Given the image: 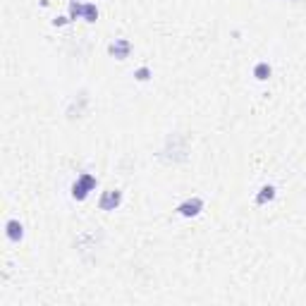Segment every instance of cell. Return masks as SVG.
<instances>
[{"label":"cell","mask_w":306,"mask_h":306,"mask_svg":"<svg viewBox=\"0 0 306 306\" xmlns=\"http://www.w3.org/2000/svg\"><path fill=\"white\" fill-rule=\"evenodd\" d=\"M275 194H278V192H275V187H273V184H265V187H261V192L256 194V203L261 206V203H265V201H273Z\"/></svg>","instance_id":"6"},{"label":"cell","mask_w":306,"mask_h":306,"mask_svg":"<svg viewBox=\"0 0 306 306\" xmlns=\"http://www.w3.org/2000/svg\"><path fill=\"white\" fill-rule=\"evenodd\" d=\"M5 230H7V237H10L12 241H20L24 237V225L20 222V220H7Z\"/></svg>","instance_id":"5"},{"label":"cell","mask_w":306,"mask_h":306,"mask_svg":"<svg viewBox=\"0 0 306 306\" xmlns=\"http://www.w3.org/2000/svg\"><path fill=\"white\" fill-rule=\"evenodd\" d=\"M270 74H273V69L268 63H259V65L254 67V77L259 79V82H265V79H270Z\"/></svg>","instance_id":"7"},{"label":"cell","mask_w":306,"mask_h":306,"mask_svg":"<svg viewBox=\"0 0 306 306\" xmlns=\"http://www.w3.org/2000/svg\"><path fill=\"white\" fill-rule=\"evenodd\" d=\"M134 77H136L139 82H149V79H151V69H149V67H139V69L134 72Z\"/></svg>","instance_id":"10"},{"label":"cell","mask_w":306,"mask_h":306,"mask_svg":"<svg viewBox=\"0 0 306 306\" xmlns=\"http://www.w3.org/2000/svg\"><path fill=\"white\" fill-rule=\"evenodd\" d=\"M82 20H87V22H96L98 20V7L93 2H84V17Z\"/></svg>","instance_id":"9"},{"label":"cell","mask_w":306,"mask_h":306,"mask_svg":"<svg viewBox=\"0 0 306 306\" xmlns=\"http://www.w3.org/2000/svg\"><path fill=\"white\" fill-rule=\"evenodd\" d=\"M120 203H122V192H117V189H108V192H103V197L98 198L101 211H115Z\"/></svg>","instance_id":"3"},{"label":"cell","mask_w":306,"mask_h":306,"mask_svg":"<svg viewBox=\"0 0 306 306\" xmlns=\"http://www.w3.org/2000/svg\"><path fill=\"white\" fill-rule=\"evenodd\" d=\"M82 17H84V2L72 0L69 2V20H82Z\"/></svg>","instance_id":"8"},{"label":"cell","mask_w":306,"mask_h":306,"mask_svg":"<svg viewBox=\"0 0 306 306\" xmlns=\"http://www.w3.org/2000/svg\"><path fill=\"white\" fill-rule=\"evenodd\" d=\"M93 189H96V177L91 173H84V175L77 177V182L72 184V198L84 201L88 197V192H93Z\"/></svg>","instance_id":"1"},{"label":"cell","mask_w":306,"mask_h":306,"mask_svg":"<svg viewBox=\"0 0 306 306\" xmlns=\"http://www.w3.org/2000/svg\"><path fill=\"white\" fill-rule=\"evenodd\" d=\"M67 22H69V17H55V20H53L55 26H63V24H67Z\"/></svg>","instance_id":"11"},{"label":"cell","mask_w":306,"mask_h":306,"mask_svg":"<svg viewBox=\"0 0 306 306\" xmlns=\"http://www.w3.org/2000/svg\"><path fill=\"white\" fill-rule=\"evenodd\" d=\"M203 211V198H187V201H182L179 206H177V213L182 216V218H194V216H198Z\"/></svg>","instance_id":"2"},{"label":"cell","mask_w":306,"mask_h":306,"mask_svg":"<svg viewBox=\"0 0 306 306\" xmlns=\"http://www.w3.org/2000/svg\"><path fill=\"white\" fill-rule=\"evenodd\" d=\"M130 50H131V45H130V41H125V39H117L115 44H110V53H112L117 60H125V58L130 55Z\"/></svg>","instance_id":"4"}]
</instances>
